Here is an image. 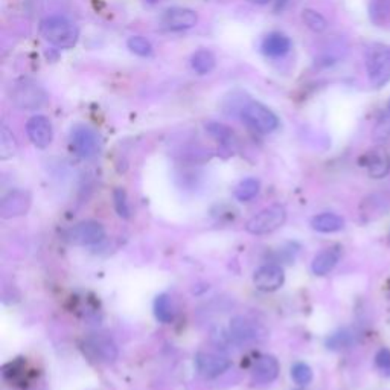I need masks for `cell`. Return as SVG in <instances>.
Masks as SVG:
<instances>
[{
	"mask_svg": "<svg viewBox=\"0 0 390 390\" xmlns=\"http://www.w3.org/2000/svg\"><path fill=\"white\" fill-rule=\"evenodd\" d=\"M291 378L298 386H308L313 381V371L305 363H294L291 368Z\"/></svg>",
	"mask_w": 390,
	"mask_h": 390,
	"instance_id": "cell-28",
	"label": "cell"
},
{
	"mask_svg": "<svg viewBox=\"0 0 390 390\" xmlns=\"http://www.w3.org/2000/svg\"><path fill=\"white\" fill-rule=\"evenodd\" d=\"M240 113L243 121L247 124L250 129L258 133L262 134L273 133L277 127H279V117H277L268 107L261 104V102L257 101L247 102V104L241 107Z\"/></svg>",
	"mask_w": 390,
	"mask_h": 390,
	"instance_id": "cell-4",
	"label": "cell"
},
{
	"mask_svg": "<svg viewBox=\"0 0 390 390\" xmlns=\"http://www.w3.org/2000/svg\"><path fill=\"white\" fill-rule=\"evenodd\" d=\"M387 108H389V113H390V101H389V104H387Z\"/></svg>",
	"mask_w": 390,
	"mask_h": 390,
	"instance_id": "cell-34",
	"label": "cell"
},
{
	"mask_svg": "<svg viewBox=\"0 0 390 390\" xmlns=\"http://www.w3.org/2000/svg\"><path fill=\"white\" fill-rule=\"evenodd\" d=\"M31 203H33V195L28 190H11L10 194H6L2 198V203H0V217L5 220L22 217L29 211Z\"/></svg>",
	"mask_w": 390,
	"mask_h": 390,
	"instance_id": "cell-11",
	"label": "cell"
},
{
	"mask_svg": "<svg viewBox=\"0 0 390 390\" xmlns=\"http://www.w3.org/2000/svg\"><path fill=\"white\" fill-rule=\"evenodd\" d=\"M363 163L373 179H383L390 171V157L384 149L377 148L363 157Z\"/></svg>",
	"mask_w": 390,
	"mask_h": 390,
	"instance_id": "cell-16",
	"label": "cell"
},
{
	"mask_svg": "<svg viewBox=\"0 0 390 390\" xmlns=\"http://www.w3.org/2000/svg\"><path fill=\"white\" fill-rule=\"evenodd\" d=\"M127 46H129V49L139 55V57H149L151 54H153V46L148 42L145 37L142 35H133L129 38V42H127Z\"/></svg>",
	"mask_w": 390,
	"mask_h": 390,
	"instance_id": "cell-29",
	"label": "cell"
},
{
	"mask_svg": "<svg viewBox=\"0 0 390 390\" xmlns=\"http://www.w3.org/2000/svg\"><path fill=\"white\" fill-rule=\"evenodd\" d=\"M26 133L33 145L42 149L49 147L54 138L52 124L43 115H35L29 119L26 124Z\"/></svg>",
	"mask_w": 390,
	"mask_h": 390,
	"instance_id": "cell-14",
	"label": "cell"
},
{
	"mask_svg": "<svg viewBox=\"0 0 390 390\" xmlns=\"http://www.w3.org/2000/svg\"><path fill=\"white\" fill-rule=\"evenodd\" d=\"M340 259V250L332 247L326 249L320 252L319 254H316V258L311 262V272L316 276H325L328 275L331 270L337 266V262Z\"/></svg>",
	"mask_w": 390,
	"mask_h": 390,
	"instance_id": "cell-18",
	"label": "cell"
},
{
	"mask_svg": "<svg viewBox=\"0 0 390 390\" xmlns=\"http://www.w3.org/2000/svg\"><path fill=\"white\" fill-rule=\"evenodd\" d=\"M285 282V272L277 264H266L259 267L253 275V284L259 291L272 293L279 290Z\"/></svg>",
	"mask_w": 390,
	"mask_h": 390,
	"instance_id": "cell-12",
	"label": "cell"
},
{
	"mask_svg": "<svg viewBox=\"0 0 390 390\" xmlns=\"http://www.w3.org/2000/svg\"><path fill=\"white\" fill-rule=\"evenodd\" d=\"M40 34L52 46L69 49L76 44L79 31L75 23L65 15H49L40 23Z\"/></svg>",
	"mask_w": 390,
	"mask_h": 390,
	"instance_id": "cell-1",
	"label": "cell"
},
{
	"mask_svg": "<svg viewBox=\"0 0 390 390\" xmlns=\"http://www.w3.org/2000/svg\"><path fill=\"white\" fill-rule=\"evenodd\" d=\"M369 17L373 25L384 26L390 20V0H371Z\"/></svg>",
	"mask_w": 390,
	"mask_h": 390,
	"instance_id": "cell-22",
	"label": "cell"
},
{
	"mask_svg": "<svg viewBox=\"0 0 390 390\" xmlns=\"http://www.w3.org/2000/svg\"><path fill=\"white\" fill-rule=\"evenodd\" d=\"M70 145L81 159H93L101 151L99 134L87 125H75L70 131Z\"/></svg>",
	"mask_w": 390,
	"mask_h": 390,
	"instance_id": "cell-7",
	"label": "cell"
},
{
	"mask_svg": "<svg viewBox=\"0 0 390 390\" xmlns=\"http://www.w3.org/2000/svg\"><path fill=\"white\" fill-rule=\"evenodd\" d=\"M261 49L264 52L267 57L279 58L284 57L290 52L291 49V40L286 37L285 34L281 33H272L267 37H264L261 44Z\"/></svg>",
	"mask_w": 390,
	"mask_h": 390,
	"instance_id": "cell-17",
	"label": "cell"
},
{
	"mask_svg": "<svg viewBox=\"0 0 390 390\" xmlns=\"http://www.w3.org/2000/svg\"><path fill=\"white\" fill-rule=\"evenodd\" d=\"M162 25L170 31H186L194 28L198 22V15L189 8L172 6L162 14Z\"/></svg>",
	"mask_w": 390,
	"mask_h": 390,
	"instance_id": "cell-13",
	"label": "cell"
},
{
	"mask_svg": "<svg viewBox=\"0 0 390 390\" xmlns=\"http://www.w3.org/2000/svg\"><path fill=\"white\" fill-rule=\"evenodd\" d=\"M281 372L279 361L276 360V357L273 355H259L257 360L253 363L252 369V378L254 383L259 384H270L277 378Z\"/></svg>",
	"mask_w": 390,
	"mask_h": 390,
	"instance_id": "cell-15",
	"label": "cell"
},
{
	"mask_svg": "<svg viewBox=\"0 0 390 390\" xmlns=\"http://www.w3.org/2000/svg\"><path fill=\"white\" fill-rule=\"evenodd\" d=\"M106 238V229L98 221H81L65 232V240L72 245H93Z\"/></svg>",
	"mask_w": 390,
	"mask_h": 390,
	"instance_id": "cell-8",
	"label": "cell"
},
{
	"mask_svg": "<svg viewBox=\"0 0 390 390\" xmlns=\"http://www.w3.org/2000/svg\"><path fill=\"white\" fill-rule=\"evenodd\" d=\"M249 2L254 5H267L268 2H272V0H249Z\"/></svg>",
	"mask_w": 390,
	"mask_h": 390,
	"instance_id": "cell-33",
	"label": "cell"
},
{
	"mask_svg": "<svg viewBox=\"0 0 390 390\" xmlns=\"http://www.w3.org/2000/svg\"><path fill=\"white\" fill-rule=\"evenodd\" d=\"M372 138L375 142H384L390 138V116L389 115H383L373 129Z\"/></svg>",
	"mask_w": 390,
	"mask_h": 390,
	"instance_id": "cell-30",
	"label": "cell"
},
{
	"mask_svg": "<svg viewBox=\"0 0 390 390\" xmlns=\"http://www.w3.org/2000/svg\"><path fill=\"white\" fill-rule=\"evenodd\" d=\"M375 364L377 368L384 373V375L390 377V351L386 348L380 349L375 355Z\"/></svg>",
	"mask_w": 390,
	"mask_h": 390,
	"instance_id": "cell-32",
	"label": "cell"
},
{
	"mask_svg": "<svg viewBox=\"0 0 390 390\" xmlns=\"http://www.w3.org/2000/svg\"><path fill=\"white\" fill-rule=\"evenodd\" d=\"M311 227L320 234H334L345 227V220L337 213L325 212L319 213L311 220Z\"/></svg>",
	"mask_w": 390,
	"mask_h": 390,
	"instance_id": "cell-19",
	"label": "cell"
},
{
	"mask_svg": "<svg viewBox=\"0 0 390 390\" xmlns=\"http://www.w3.org/2000/svg\"><path fill=\"white\" fill-rule=\"evenodd\" d=\"M10 98L17 108L31 111L46 104L47 93L42 86L33 81V79L22 78L11 86Z\"/></svg>",
	"mask_w": 390,
	"mask_h": 390,
	"instance_id": "cell-2",
	"label": "cell"
},
{
	"mask_svg": "<svg viewBox=\"0 0 390 390\" xmlns=\"http://www.w3.org/2000/svg\"><path fill=\"white\" fill-rule=\"evenodd\" d=\"M286 211L281 204H273L262 209L247 221L245 230L252 235H268L284 226Z\"/></svg>",
	"mask_w": 390,
	"mask_h": 390,
	"instance_id": "cell-5",
	"label": "cell"
},
{
	"mask_svg": "<svg viewBox=\"0 0 390 390\" xmlns=\"http://www.w3.org/2000/svg\"><path fill=\"white\" fill-rule=\"evenodd\" d=\"M302 20H304L308 29H311L313 33L317 34L323 33V31L328 28V22H326V19L314 10H304V13H302Z\"/></svg>",
	"mask_w": 390,
	"mask_h": 390,
	"instance_id": "cell-25",
	"label": "cell"
},
{
	"mask_svg": "<svg viewBox=\"0 0 390 390\" xmlns=\"http://www.w3.org/2000/svg\"><path fill=\"white\" fill-rule=\"evenodd\" d=\"M259 188H261V183L259 180L249 177V179H244L240 185L236 186L235 189V197L238 202H249L252 198H254L259 193Z\"/></svg>",
	"mask_w": 390,
	"mask_h": 390,
	"instance_id": "cell-23",
	"label": "cell"
},
{
	"mask_svg": "<svg viewBox=\"0 0 390 390\" xmlns=\"http://www.w3.org/2000/svg\"><path fill=\"white\" fill-rule=\"evenodd\" d=\"M154 316L156 319L161 323H171L176 317V309H174L172 300L168 296V294H159V296L154 299Z\"/></svg>",
	"mask_w": 390,
	"mask_h": 390,
	"instance_id": "cell-21",
	"label": "cell"
},
{
	"mask_svg": "<svg viewBox=\"0 0 390 390\" xmlns=\"http://www.w3.org/2000/svg\"><path fill=\"white\" fill-rule=\"evenodd\" d=\"M217 65V58L215 55L208 49H198L190 57V67L198 75H208L215 69Z\"/></svg>",
	"mask_w": 390,
	"mask_h": 390,
	"instance_id": "cell-20",
	"label": "cell"
},
{
	"mask_svg": "<svg viewBox=\"0 0 390 390\" xmlns=\"http://www.w3.org/2000/svg\"><path fill=\"white\" fill-rule=\"evenodd\" d=\"M206 129H208V131L212 134V136L217 139L218 142H221L222 145L230 147L235 140L234 131L226 125H221L218 122H211L208 127H206Z\"/></svg>",
	"mask_w": 390,
	"mask_h": 390,
	"instance_id": "cell-26",
	"label": "cell"
},
{
	"mask_svg": "<svg viewBox=\"0 0 390 390\" xmlns=\"http://www.w3.org/2000/svg\"><path fill=\"white\" fill-rule=\"evenodd\" d=\"M84 352L93 361L110 364L115 363L119 355L115 340L107 334H92L84 340Z\"/></svg>",
	"mask_w": 390,
	"mask_h": 390,
	"instance_id": "cell-6",
	"label": "cell"
},
{
	"mask_svg": "<svg viewBox=\"0 0 390 390\" xmlns=\"http://www.w3.org/2000/svg\"><path fill=\"white\" fill-rule=\"evenodd\" d=\"M17 153V142H15L14 134L3 125L0 130V157L6 161Z\"/></svg>",
	"mask_w": 390,
	"mask_h": 390,
	"instance_id": "cell-24",
	"label": "cell"
},
{
	"mask_svg": "<svg viewBox=\"0 0 390 390\" xmlns=\"http://www.w3.org/2000/svg\"><path fill=\"white\" fill-rule=\"evenodd\" d=\"M354 343V337L349 331H339L336 334L326 340V346L332 351H341V349H346Z\"/></svg>",
	"mask_w": 390,
	"mask_h": 390,
	"instance_id": "cell-27",
	"label": "cell"
},
{
	"mask_svg": "<svg viewBox=\"0 0 390 390\" xmlns=\"http://www.w3.org/2000/svg\"><path fill=\"white\" fill-rule=\"evenodd\" d=\"M113 198H115V208H116V212L119 217H122V218H130V204H129V200H127V194H125V190L124 189H116L115 190V194H113Z\"/></svg>",
	"mask_w": 390,
	"mask_h": 390,
	"instance_id": "cell-31",
	"label": "cell"
},
{
	"mask_svg": "<svg viewBox=\"0 0 390 390\" xmlns=\"http://www.w3.org/2000/svg\"><path fill=\"white\" fill-rule=\"evenodd\" d=\"M230 366H232V360L230 357L225 352L220 351H198L195 355V368L204 378H217L221 373H225Z\"/></svg>",
	"mask_w": 390,
	"mask_h": 390,
	"instance_id": "cell-9",
	"label": "cell"
},
{
	"mask_svg": "<svg viewBox=\"0 0 390 390\" xmlns=\"http://www.w3.org/2000/svg\"><path fill=\"white\" fill-rule=\"evenodd\" d=\"M366 69L372 87L381 89L390 81V47L373 44L366 55Z\"/></svg>",
	"mask_w": 390,
	"mask_h": 390,
	"instance_id": "cell-3",
	"label": "cell"
},
{
	"mask_svg": "<svg viewBox=\"0 0 390 390\" xmlns=\"http://www.w3.org/2000/svg\"><path fill=\"white\" fill-rule=\"evenodd\" d=\"M230 337L236 340L238 343H252V341L264 340L268 334L267 330L258 323L257 320L250 319L247 316H236L230 320L229 325Z\"/></svg>",
	"mask_w": 390,
	"mask_h": 390,
	"instance_id": "cell-10",
	"label": "cell"
}]
</instances>
